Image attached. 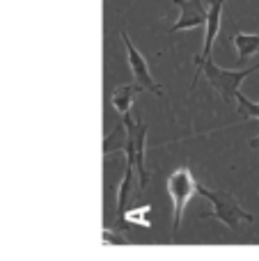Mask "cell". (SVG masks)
I'll list each match as a JSON object with an SVG mask.
<instances>
[{
  "label": "cell",
  "mask_w": 259,
  "mask_h": 261,
  "mask_svg": "<svg viewBox=\"0 0 259 261\" xmlns=\"http://www.w3.org/2000/svg\"><path fill=\"white\" fill-rule=\"evenodd\" d=\"M197 193L214 204V211L204 213L202 218H214V220H220L223 225H227L229 229H241L243 222H248V225L255 222V216L248 213L246 208L239 204V199L234 197L232 193H227V190H211V188H206V186L197 184Z\"/></svg>",
  "instance_id": "cell-1"
},
{
  "label": "cell",
  "mask_w": 259,
  "mask_h": 261,
  "mask_svg": "<svg viewBox=\"0 0 259 261\" xmlns=\"http://www.w3.org/2000/svg\"><path fill=\"white\" fill-rule=\"evenodd\" d=\"M257 69H259V64L248 67V69H239V71H229V69H220V67H216L211 60H206V62L202 64V69H200V76L204 73L209 87L218 92L227 103H237V94L241 92L239 90L241 83L246 81L252 71H257Z\"/></svg>",
  "instance_id": "cell-2"
},
{
  "label": "cell",
  "mask_w": 259,
  "mask_h": 261,
  "mask_svg": "<svg viewBox=\"0 0 259 261\" xmlns=\"http://www.w3.org/2000/svg\"><path fill=\"white\" fill-rule=\"evenodd\" d=\"M168 193H170V199H172V234H177L179 225L184 220V211H186L188 199L197 193V181L188 167H177L168 176Z\"/></svg>",
  "instance_id": "cell-3"
},
{
  "label": "cell",
  "mask_w": 259,
  "mask_h": 261,
  "mask_svg": "<svg viewBox=\"0 0 259 261\" xmlns=\"http://www.w3.org/2000/svg\"><path fill=\"white\" fill-rule=\"evenodd\" d=\"M119 37L124 39V46H126V58H128V67H131V73H133V83L140 85L142 90H149V92H154V94H161V85L151 78L145 55L136 48V44H133L131 37H128L124 30L119 32Z\"/></svg>",
  "instance_id": "cell-4"
},
{
  "label": "cell",
  "mask_w": 259,
  "mask_h": 261,
  "mask_svg": "<svg viewBox=\"0 0 259 261\" xmlns=\"http://www.w3.org/2000/svg\"><path fill=\"white\" fill-rule=\"evenodd\" d=\"M223 5H225V0H211L209 16H206V23H204V25H206L204 48H202L200 58L195 60V62H197V71H195V76H193L191 94H193V90H195V85H197V78H200V69H202V64H204L206 60L211 58V48H214V41H216V37H218V32H220V21H223Z\"/></svg>",
  "instance_id": "cell-5"
},
{
  "label": "cell",
  "mask_w": 259,
  "mask_h": 261,
  "mask_svg": "<svg viewBox=\"0 0 259 261\" xmlns=\"http://www.w3.org/2000/svg\"><path fill=\"white\" fill-rule=\"evenodd\" d=\"M174 5H179L182 16L179 21L170 28V32H182V30H195V28L204 25L206 16H209V7L204 5V0H172Z\"/></svg>",
  "instance_id": "cell-6"
},
{
  "label": "cell",
  "mask_w": 259,
  "mask_h": 261,
  "mask_svg": "<svg viewBox=\"0 0 259 261\" xmlns=\"http://www.w3.org/2000/svg\"><path fill=\"white\" fill-rule=\"evenodd\" d=\"M140 90L142 87L140 85H119V87H115L113 90V108L117 110L119 115H128L131 113V106H133V101H136V96L140 94Z\"/></svg>",
  "instance_id": "cell-7"
},
{
  "label": "cell",
  "mask_w": 259,
  "mask_h": 261,
  "mask_svg": "<svg viewBox=\"0 0 259 261\" xmlns=\"http://www.w3.org/2000/svg\"><path fill=\"white\" fill-rule=\"evenodd\" d=\"M133 176H136V161L126 156V167H124V179L117 188V208H119V216L124 213L126 208V202L131 199L133 195Z\"/></svg>",
  "instance_id": "cell-8"
},
{
  "label": "cell",
  "mask_w": 259,
  "mask_h": 261,
  "mask_svg": "<svg viewBox=\"0 0 259 261\" xmlns=\"http://www.w3.org/2000/svg\"><path fill=\"white\" fill-rule=\"evenodd\" d=\"M234 46H237L239 62H246L248 58L259 53V35H248V32H237L234 35Z\"/></svg>",
  "instance_id": "cell-9"
},
{
  "label": "cell",
  "mask_w": 259,
  "mask_h": 261,
  "mask_svg": "<svg viewBox=\"0 0 259 261\" xmlns=\"http://www.w3.org/2000/svg\"><path fill=\"white\" fill-rule=\"evenodd\" d=\"M126 126H124V122H117V126H115L113 133L106 138L103 142V153H113V151H124V147H126Z\"/></svg>",
  "instance_id": "cell-10"
},
{
  "label": "cell",
  "mask_w": 259,
  "mask_h": 261,
  "mask_svg": "<svg viewBox=\"0 0 259 261\" xmlns=\"http://www.w3.org/2000/svg\"><path fill=\"white\" fill-rule=\"evenodd\" d=\"M237 110L243 115V117H255L259 119V103H252L248 96H243L241 92L237 94Z\"/></svg>",
  "instance_id": "cell-11"
},
{
  "label": "cell",
  "mask_w": 259,
  "mask_h": 261,
  "mask_svg": "<svg viewBox=\"0 0 259 261\" xmlns=\"http://www.w3.org/2000/svg\"><path fill=\"white\" fill-rule=\"evenodd\" d=\"M103 243H119V245H126V239H124V236H119V234H113L110 229H106V231H103Z\"/></svg>",
  "instance_id": "cell-12"
},
{
  "label": "cell",
  "mask_w": 259,
  "mask_h": 261,
  "mask_svg": "<svg viewBox=\"0 0 259 261\" xmlns=\"http://www.w3.org/2000/svg\"><path fill=\"white\" fill-rule=\"evenodd\" d=\"M250 147H259V138L252 140V142H250Z\"/></svg>",
  "instance_id": "cell-13"
}]
</instances>
